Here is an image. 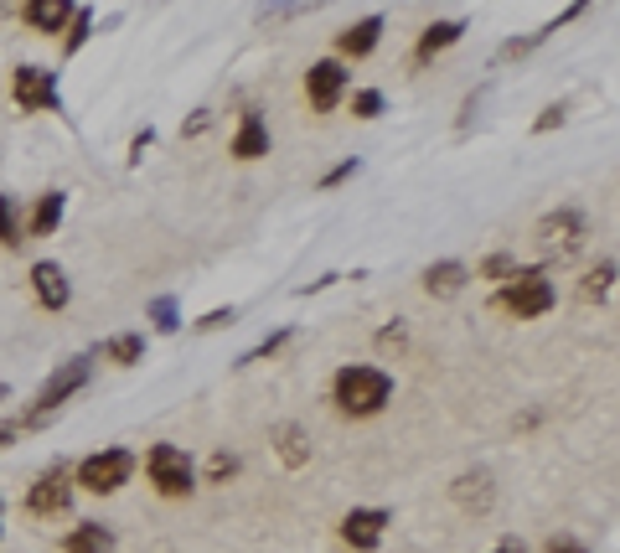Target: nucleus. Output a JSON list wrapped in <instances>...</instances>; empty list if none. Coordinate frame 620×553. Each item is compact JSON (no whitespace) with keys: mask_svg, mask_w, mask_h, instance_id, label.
<instances>
[{"mask_svg":"<svg viewBox=\"0 0 620 553\" xmlns=\"http://www.w3.org/2000/svg\"><path fill=\"white\" fill-rule=\"evenodd\" d=\"M610 290H615V259H600V264L579 280V300H584V305H605Z\"/></svg>","mask_w":620,"mask_h":553,"instance_id":"21","label":"nucleus"},{"mask_svg":"<svg viewBox=\"0 0 620 553\" xmlns=\"http://www.w3.org/2000/svg\"><path fill=\"white\" fill-rule=\"evenodd\" d=\"M347 83H352V73H347V63H336V57L310 63V68H305V99H310V109L331 114L341 99H347Z\"/></svg>","mask_w":620,"mask_h":553,"instance_id":"9","label":"nucleus"},{"mask_svg":"<svg viewBox=\"0 0 620 553\" xmlns=\"http://www.w3.org/2000/svg\"><path fill=\"white\" fill-rule=\"evenodd\" d=\"M564 119H569V104H548V109L533 119V135H548L553 125H564Z\"/></svg>","mask_w":620,"mask_h":553,"instance_id":"32","label":"nucleus"},{"mask_svg":"<svg viewBox=\"0 0 620 553\" xmlns=\"http://www.w3.org/2000/svg\"><path fill=\"white\" fill-rule=\"evenodd\" d=\"M135 476V455L124 450V445H104V450H93L83 455L78 466H73V486L93 491V497H114V491Z\"/></svg>","mask_w":620,"mask_h":553,"instance_id":"6","label":"nucleus"},{"mask_svg":"<svg viewBox=\"0 0 620 553\" xmlns=\"http://www.w3.org/2000/svg\"><path fill=\"white\" fill-rule=\"evenodd\" d=\"M207 130H212V109H197V114L181 125V140H197V135H207Z\"/></svg>","mask_w":620,"mask_h":553,"instance_id":"34","label":"nucleus"},{"mask_svg":"<svg viewBox=\"0 0 620 553\" xmlns=\"http://www.w3.org/2000/svg\"><path fill=\"white\" fill-rule=\"evenodd\" d=\"M238 321V305H217V311H207L202 321H192L197 331H223V326H233Z\"/></svg>","mask_w":620,"mask_h":553,"instance_id":"31","label":"nucleus"},{"mask_svg":"<svg viewBox=\"0 0 620 553\" xmlns=\"http://www.w3.org/2000/svg\"><path fill=\"white\" fill-rule=\"evenodd\" d=\"M522 264H517V254H507V249H496V254H486L481 264H476V280H491V285H507L512 274H517Z\"/></svg>","mask_w":620,"mask_h":553,"instance_id":"24","label":"nucleus"},{"mask_svg":"<svg viewBox=\"0 0 620 553\" xmlns=\"http://www.w3.org/2000/svg\"><path fill=\"white\" fill-rule=\"evenodd\" d=\"M290 336H295V326H279V331H269V336H264V342H254V347H248V352L238 357V367H254V362H269L274 352H285V347H290Z\"/></svg>","mask_w":620,"mask_h":553,"instance_id":"26","label":"nucleus"},{"mask_svg":"<svg viewBox=\"0 0 620 553\" xmlns=\"http://www.w3.org/2000/svg\"><path fill=\"white\" fill-rule=\"evenodd\" d=\"M465 285H471V269H465L460 259H440V264H429V269L419 274V290H424L429 300H455Z\"/></svg>","mask_w":620,"mask_h":553,"instance_id":"14","label":"nucleus"},{"mask_svg":"<svg viewBox=\"0 0 620 553\" xmlns=\"http://www.w3.org/2000/svg\"><path fill=\"white\" fill-rule=\"evenodd\" d=\"M31 295H37L42 311H68V300H73L68 269H62L57 259H37L31 264Z\"/></svg>","mask_w":620,"mask_h":553,"instance_id":"11","label":"nucleus"},{"mask_svg":"<svg viewBox=\"0 0 620 553\" xmlns=\"http://www.w3.org/2000/svg\"><path fill=\"white\" fill-rule=\"evenodd\" d=\"M465 37V21H429L419 42H414V63H429V57H440L445 47H455Z\"/></svg>","mask_w":620,"mask_h":553,"instance_id":"18","label":"nucleus"},{"mask_svg":"<svg viewBox=\"0 0 620 553\" xmlns=\"http://www.w3.org/2000/svg\"><path fill=\"white\" fill-rule=\"evenodd\" d=\"M155 145V130L145 125V130H135V140H130V166H140L145 161V150Z\"/></svg>","mask_w":620,"mask_h":553,"instance_id":"35","label":"nucleus"},{"mask_svg":"<svg viewBox=\"0 0 620 553\" xmlns=\"http://www.w3.org/2000/svg\"><path fill=\"white\" fill-rule=\"evenodd\" d=\"M16 435H21V429H16V424H0V450H6V445H11Z\"/></svg>","mask_w":620,"mask_h":553,"instance_id":"37","label":"nucleus"},{"mask_svg":"<svg viewBox=\"0 0 620 553\" xmlns=\"http://www.w3.org/2000/svg\"><path fill=\"white\" fill-rule=\"evenodd\" d=\"M388 398H393V373H383V367H372V362L336 367V378H331V404L347 414V419L383 414Z\"/></svg>","mask_w":620,"mask_h":553,"instance_id":"1","label":"nucleus"},{"mask_svg":"<svg viewBox=\"0 0 620 553\" xmlns=\"http://www.w3.org/2000/svg\"><path fill=\"white\" fill-rule=\"evenodd\" d=\"M145 476H150V486L161 491V497H192L197 491V466H192V455H186L181 445H171V440H155L150 450H145Z\"/></svg>","mask_w":620,"mask_h":553,"instance_id":"5","label":"nucleus"},{"mask_svg":"<svg viewBox=\"0 0 620 553\" xmlns=\"http://www.w3.org/2000/svg\"><path fill=\"white\" fill-rule=\"evenodd\" d=\"M88 373H93V357H68V362H62L57 373L37 388V398H31V409L21 414L16 429H42L47 419H57L62 409H68V398L88 383Z\"/></svg>","mask_w":620,"mask_h":553,"instance_id":"3","label":"nucleus"},{"mask_svg":"<svg viewBox=\"0 0 620 553\" xmlns=\"http://www.w3.org/2000/svg\"><path fill=\"white\" fill-rule=\"evenodd\" d=\"M548 553H589V548H584L579 538H553V543H548Z\"/></svg>","mask_w":620,"mask_h":553,"instance_id":"36","label":"nucleus"},{"mask_svg":"<svg viewBox=\"0 0 620 553\" xmlns=\"http://www.w3.org/2000/svg\"><path fill=\"white\" fill-rule=\"evenodd\" d=\"M388 522H393V512H388V507H352L347 517H341V543L357 548V553H372V548L383 543Z\"/></svg>","mask_w":620,"mask_h":553,"instance_id":"10","label":"nucleus"},{"mask_svg":"<svg viewBox=\"0 0 620 553\" xmlns=\"http://www.w3.org/2000/svg\"><path fill=\"white\" fill-rule=\"evenodd\" d=\"M26 243V218L11 192H0V249H21Z\"/></svg>","mask_w":620,"mask_h":553,"instance_id":"22","label":"nucleus"},{"mask_svg":"<svg viewBox=\"0 0 620 553\" xmlns=\"http://www.w3.org/2000/svg\"><path fill=\"white\" fill-rule=\"evenodd\" d=\"M62 212H68V192H42L37 207H31V218H26V238H52Z\"/></svg>","mask_w":620,"mask_h":553,"instance_id":"19","label":"nucleus"},{"mask_svg":"<svg viewBox=\"0 0 620 553\" xmlns=\"http://www.w3.org/2000/svg\"><path fill=\"white\" fill-rule=\"evenodd\" d=\"M269 440H274V455L285 460L290 471H300L305 460H310V429H305V424H295V419L274 424V429H269Z\"/></svg>","mask_w":620,"mask_h":553,"instance_id":"17","label":"nucleus"},{"mask_svg":"<svg viewBox=\"0 0 620 553\" xmlns=\"http://www.w3.org/2000/svg\"><path fill=\"white\" fill-rule=\"evenodd\" d=\"M589 212L584 207H553V212H543L538 218V228H533V243H538V254L548 259V264H569V259H579L584 249H589Z\"/></svg>","mask_w":620,"mask_h":553,"instance_id":"2","label":"nucleus"},{"mask_svg":"<svg viewBox=\"0 0 620 553\" xmlns=\"http://www.w3.org/2000/svg\"><path fill=\"white\" fill-rule=\"evenodd\" d=\"M496 311H507L512 321H538V316H548L553 305H558V290H553V280L543 269H517L512 280L496 290Z\"/></svg>","mask_w":620,"mask_h":553,"instance_id":"4","label":"nucleus"},{"mask_svg":"<svg viewBox=\"0 0 620 553\" xmlns=\"http://www.w3.org/2000/svg\"><path fill=\"white\" fill-rule=\"evenodd\" d=\"M6 393H11V388H6V383H0V398H6Z\"/></svg>","mask_w":620,"mask_h":553,"instance_id":"38","label":"nucleus"},{"mask_svg":"<svg viewBox=\"0 0 620 553\" xmlns=\"http://www.w3.org/2000/svg\"><path fill=\"white\" fill-rule=\"evenodd\" d=\"M362 171V161L352 156V161H341V166H331L326 176H321V192H331V187H341V181H347V176H357Z\"/></svg>","mask_w":620,"mask_h":553,"instance_id":"33","label":"nucleus"},{"mask_svg":"<svg viewBox=\"0 0 620 553\" xmlns=\"http://www.w3.org/2000/svg\"><path fill=\"white\" fill-rule=\"evenodd\" d=\"M21 21H26L37 37H52V32H68L73 6H68V0H26V6H21Z\"/></svg>","mask_w":620,"mask_h":553,"instance_id":"16","label":"nucleus"},{"mask_svg":"<svg viewBox=\"0 0 620 553\" xmlns=\"http://www.w3.org/2000/svg\"><path fill=\"white\" fill-rule=\"evenodd\" d=\"M269 125H264V114L259 109H243V119H238V130H233V161H264L269 156Z\"/></svg>","mask_w":620,"mask_h":553,"instance_id":"13","label":"nucleus"},{"mask_svg":"<svg viewBox=\"0 0 620 553\" xmlns=\"http://www.w3.org/2000/svg\"><path fill=\"white\" fill-rule=\"evenodd\" d=\"M62 553H114V528H104V522H78V528L62 538Z\"/></svg>","mask_w":620,"mask_h":553,"instance_id":"20","label":"nucleus"},{"mask_svg":"<svg viewBox=\"0 0 620 553\" xmlns=\"http://www.w3.org/2000/svg\"><path fill=\"white\" fill-rule=\"evenodd\" d=\"M0 507H6V502H0Z\"/></svg>","mask_w":620,"mask_h":553,"instance_id":"40","label":"nucleus"},{"mask_svg":"<svg viewBox=\"0 0 620 553\" xmlns=\"http://www.w3.org/2000/svg\"><path fill=\"white\" fill-rule=\"evenodd\" d=\"M372 347H378V352H383V357H388V352H393V357H398V352H403V347H409V326H403V321H393V326H383V331H378V336H372Z\"/></svg>","mask_w":620,"mask_h":553,"instance_id":"30","label":"nucleus"},{"mask_svg":"<svg viewBox=\"0 0 620 553\" xmlns=\"http://www.w3.org/2000/svg\"><path fill=\"white\" fill-rule=\"evenodd\" d=\"M378 42H383V16H362V21H352L347 32H336V63L341 57H367V52H378Z\"/></svg>","mask_w":620,"mask_h":553,"instance_id":"15","label":"nucleus"},{"mask_svg":"<svg viewBox=\"0 0 620 553\" xmlns=\"http://www.w3.org/2000/svg\"><path fill=\"white\" fill-rule=\"evenodd\" d=\"M238 466H243V460L233 455V450H212V460H207V486H223V481H233L238 476Z\"/></svg>","mask_w":620,"mask_h":553,"instance_id":"28","label":"nucleus"},{"mask_svg":"<svg viewBox=\"0 0 620 553\" xmlns=\"http://www.w3.org/2000/svg\"><path fill=\"white\" fill-rule=\"evenodd\" d=\"M383 109H388L383 88H357V94H352V119H378Z\"/></svg>","mask_w":620,"mask_h":553,"instance_id":"29","label":"nucleus"},{"mask_svg":"<svg viewBox=\"0 0 620 553\" xmlns=\"http://www.w3.org/2000/svg\"><path fill=\"white\" fill-rule=\"evenodd\" d=\"M496 553H512V548H496Z\"/></svg>","mask_w":620,"mask_h":553,"instance_id":"39","label":"nucleus"},{"mask_svg":"<svg viewBox=\"0 0 620 553\" xmlns=\"http://www.w3.org/2000/svg\"><path fill=\"white\" fill-rule=\"evenodd\" d=\"M450 502L460 507V512H491L496 507V476L491 471H465V476H455V486H450Z\"/></svg>","mask_w":620,"mask_h":553,"instance_id":"12","label":"nucleus"},{"mask_svg":"<svg viewBox=\"0 0 620 553\" xmlns=\"http://www.w3.org/2000/svg\"><path fill=\"white\" fill-rule=\"evenodd\" d=\"M140 357H145V336L140 331H119V336L104 342V362H114V367H135Z\"/></svg>","mask_w":620,"mask_h":553,"instance_id":"23","label":"nucleus"},{"mask_svg":"<svg viewBox=\"0 0 620 553\" xmlns=\"http://www.w3.org/2000/svg\"><path fill=\"white\" fill-rule=\"evenodd\" d=\"M73 507V466H47L26 491V512L31 517H62Z\"/></svg>","mask_w":620,"mask_h":553,"instance_id":"8","label":"nucleus"},{"mask_svg":"<svg viewBox=\"0 0 620 553\" xmlns=\"http://www.w3.org/2000/svg\"><path fill=\"white\" fill-rule=\"evenodd\" d=\"M145 316H150V326L161 331V336L181 331V305H176V295H155V300L145 305Z\"/></svg>","mask_w":620,"mask_h":553,"instance_id":"25","label":"nucleus"},{"mask_svg":"<svg viewBox=\"0 0 620 553\" xmlns=\"http://www.w3.org/2000/svg\"><path fill=\"white\" fill-rule=\"evenodd\" d=\"M11 99L21 104V114H57L62 94H57V73L37 68V63H21L11 73Z\"/></svg>","mask_w":620,"mask_h":553,"instance_id":"7","label":"nucleus"},{"mask_svg":"<svg viewBox=\"0 0 620 553\" xmlns=\"http://www.w3.org/2000/svg\"><path fill=\"white\" fill-rule=\"evenodd\" d=\"M93 37V11L88 6H73V21H68V37H62V57L83 52V42Z\"/></svg>","mask_w":620,"mask_h":553,"instance_id":"27","label":"nucleus"}]
</instances>
